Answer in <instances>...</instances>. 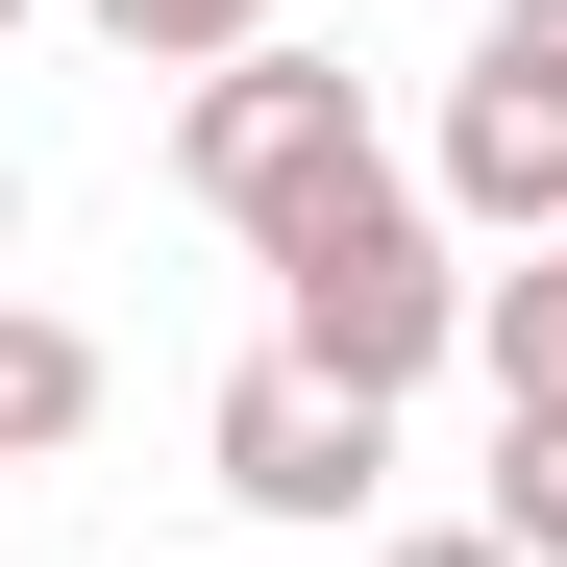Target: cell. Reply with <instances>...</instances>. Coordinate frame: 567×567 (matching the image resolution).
Returning a JSON list of instances; mask_svg holds the SVG:
<instances>
[{"mask_svg": "<svg viewBox=\"0 0 567 567\" xmlns=\"http://www.w3.org/2000/svg\"><path fill=\"white\" fill-rule=\"evenodd\" d=\"M271 346H297L321 395H370V420H395L420 370L468 346V271H444V198H420L395 148H370L346 198H297V223H271Z\"/></svg>", "mask_w": 567, "mask_h": 567, "instance_id": "6da1fadb", "label": "cell"}, {"mask_svg": "<svg viewBox=\"0 0 567 567\" xmlns=\"http://www.w3.org/2000/svg\"><path fill=\"white\" fill-rule=\"evenodd\" d=\"M173 173H198V223H247V247H271L297 198H346V173H370V100L271 25V50H223L198 100H173Z\"/></svg>", "mask_w": 567, "mask_h": 567, "instance_id": "7a4b0ae2", "label": "cell"}, {"mask_svg": "<svg viewBox=\"0 0 567 567\" xmlns=\"http://www.w3.org/2000/svg\"><path fill=\"white\" fill-rule=\"evenodd\" d=\"M444 223H494V247L567 223V0H494L468 25V74H444Z\"/></svg>", "mask_w": 567, "mask_h": 567, "instance_id": "3957f363", "label": "cell"}, {"mask_svg": "<svg viewBox=\"0 0 567 567\" xmlns=\"http://www.w3.org/2000/svg\"><path fill=\"white\" fill-rule=\"evenodd\" d=\"M198 468H223L247 518H370V494H395V420L321 395L297 346H247V370H223V420H198Z\"/></svg>", "mask_w": 567, "mask_h": 567, "instance_id": "277c9868", "label": "cell"}, {"mask_svg": "<svg viewBox=\"0 0 567 567\" xmlns=\"http://www.w3.org/2000/svg\"><path fill=\"white\" fill-rule=\"evenodd\" d=\"M468 370H494V420H567V223L518 271H468Z\"/></svg>", "mask_w": 567, "mask_h": 567, "instance_id": "5b68a950", "label": "cell"}, {"mask_svg": "<svg viewBox=\"0 0 567 567\" xmlns=\"http://www.w3.org/2000/svg\"><path fill=\"white\" fill-rule=\"evenodd\" d=\"M74 420H100V346H74L50 297H0V468H50Z\"/></svg>", "mask_w": 567, "mask_h": 567, "instance_id": "8992f818", "label": "cell"}, {"mask_svg": "<svg viewBox=\"0 0 567 567\" xmlns=\"http://www.w3.org/2000/svg\"><path fill=\"white\" fill-rule=\"evenodd\" d=\"M74 25H100V50H148V74H223V50H271V25H297V0H74Z\"/></svg>", "mask_w": 567, "mask_h": 567, "instance_id": "52a82bcc", "label": "cell"}, {"mask_svg": "<svg viewBox=\"0 0 567 567\" xmlns=\"http://www.w3.org/2000/svg\"><path fill=\"white\" fill-rule=\"evenodd\" d=\"M468 543H518V567H567V420H494V518Z\"/></svg>", "mask_w": 567, "mask_h": 567, "instance_id": "ba28073f", "label": "cell"}, {"mask_svg": "<svg viewBox=\"0 0 567 567\" xmlns=\"http://www.w3.org/2000/svg\"><path fill=\"white\" fill-rule=\"evenodd\" d=\"M370 567H518V543H468V518H420V543H370Z\"/></svg>", "mask_w": 567, "mask_h": 567, "instance_id": "9c48e42d", "label": "cell"}, {"mask_svg": "<svg viewBox=\"0 0 567 567\" xmlns=\"http://www.w3.org/2000/svg\"><path fill=\"white\" fill-rule=\"evenodd\" d=\"M0 247H25V173H0Z\"/></svg>", "mask_w": 567, "mask_h": 567, "instance_id": "30bf717a", "label": "cell"}, {"mask_svg": "<svg viewBox=\"0 0 567 567\" xmlns=\"http://www.w3.org/2000/svg\"><path fill=\"white\" fill-rule=\"evenodd\" d=\"M0 25H25V0H0Z\"/></svg>", "mask_w": 567, "mask_h": 567, "instance_id": "8fae6325", "label": "cell"}]
</instances>
